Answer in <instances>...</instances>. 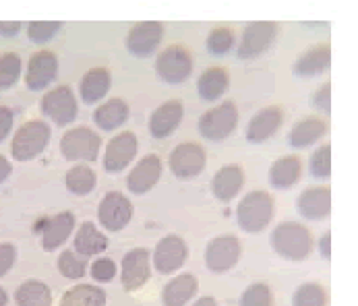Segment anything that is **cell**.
I'll use <instances>...</instances> for the list:
<instances>
[{
  "label": "cell",
  "mask_w": 358,
  "mask_h": 306,
  "mask_svg": "<svg viewBox=\"0 0 358 306\" xmlns=\"http://www.w3.org/2000/svg\"><path fill=\"white\" fill-rule=\"evenodd\" d=\"M64 184H66L69 193H73L77 197H85L96 189L98 176H96L94 168H90L87 163H77L66 172Z\"/></svg>",
  "instance_id": "d6a6232c"
},
{
  "label": "cell",
  "mask_w": 358,
  "mask_h": 306,
  "mask_svg": "<svg viewBox=\"0 0 358 306\" xmlns=\"http://www.w3.org/2000/svg\"><path fill=\"white\" fill-rule=\"evenodd\" d=\"M129 103L122 98H110L94 110V122L102 131H116L129 120Z\"/></svg>",
  "instance_id": "f546056e"
},
{
  "label": "cell",
  "mask_w": 358,
  "mask_h": 306,
  "mask_svg": "<svg viewBox=\"0 0 358 306\" xmlns=\"http://www.w3.org/2000/svg\"><path fill=\"white\" fill-rule=\"evenodd\" d=\"M199 282L193 273H180L172 277L162 290V305L164 306H187L197 294Z\"/></svg>",
  "instance_id": "cb8c5ba5"
},
{
  "label": "cell",
  "mask_w": 358,
  "mask_h": 306,
  "mask_svg": "<svg viewBox=\"0 0 358 306\" xmlns=\"http://www.w3.org/2000/svg\"><path fill=\"white\" fill-rule=\"evenodd\" d=\"M241 253H243L241 240L232 234H224L209 240L205 249V265L213 273H226L236 267Z\"/></svg>",
  "instance_id": "8fae6325"
},
{
  "label": "cell",
  "mask_w": 358,
  "mask_h": 306,
  "mask_svg": "<svg viewBox=\"0 0 358 306\" xmlns=\"http://www.w3.org/2000/svg\"><path fill=\"white\" fill-rule=\"evenodd\" d=\"M310 103H313V108L323 110L325 114L331 110V83H329V81H327V83H323V85L313 94Z\"/></svg>",
  "instance_id": "b9f144b4"
},
{
  "label": "cell",
  "mask_w": 358,
  "mask_h": 306,
  "mask_svg": "<svg viewBox=\"0 0 358 306\" xmlns=\"http://www.w3.org/2000/svg\"><path fill=\"white\" fill-rule=\"evenodd\" d=\"M193 306H217V300L213 296H201L199 300H195Z\"/></svg>",
  "instance_id": "c3c4849f"
},
{
  "label": "cell",
  "mask_w": 358,
  "mask_h": 306,
  "mask_svg": "<svg viewBox=\"0 0 358 306\" xmlns=\"http://www.w3.org/2000/svg\"><path fill=\"white\" fill-rule=\"evenodd\" d=\"M275 205L269 193L265 191H251L243 197V201L236 207V221L241 226V230L257 234L263 232L271 217H273Z\"/></svg>",
  "instance_id": "7a4b0ae2"
},
{
  "label": "cell",
  "mask_w": 358,
  "mask_h": 306,
  "mask_svg": "<svg viewBox=\"0 0 358 306\" xmlns=\"http://www.w3.org/2000/svg\"><path fill=\"white\" fill-rule=\"evenodd\" d=\"M185 105L178 100H168L159 103L150 116V133L154 139H168L182 122Z\"/></svg>",
  "instance_id": "ac0fdd59"
},
{
  "label": "cell",
  "mask_w": 358,
  "mask_h": 306,
  "mask_svg": "<svg viewBox=\"0 0 358 306\" xmlns=\"http://www.w3.org/2000/svg\"><path fill=\"white\" fill-rule=\"evenodd\" d=\"M162 176V159L159 155L150 153L135 163L131 174L127 176V189L135 195H145L154 189Z\"/></svg>",
  "instance_id": "e0dca14e"
},
{
  "label": "cell",
  "mask_w": 358,
  "mask_h": 306,
  "mask_svg": "<svg viewBox=\"0 0 358 306\" xmlns=\"http://www.w3.org/2000/svg\"><path fill=\"white\" fill-rule=\"evenodd\" d=\"M152 277V255L148 249H131L120 261V284L127 292L143 288Z\"/></svg>",
  "instance_id": "30bf717a"
},
{
  "label": "cell",
  "mask_w": 358,
  "mask_h": 306,
  "mask_svg": "<svg viewBox=\"0 0 358 306\" xmlns=\"http://www.w3.org/2000/svg\"><path fill=\"white\" fill-rule=\"evenodd\" d=\"M15 258H17V249H15V245L2 242V245H0V277H4V275L13 269Z\"/></svg>",
  "instance_id": "7bdbcfd3"
},
{
  "label": "cell",
  "mask_w": 358,
  "mask_h": 306,
  "mask_svg": "<svg viewBox=\"0 0 358 306\" xmlns=\"http://www.w3.org/2000/svg\"><path fill=\"white\" fill-rule=\"evenodd\" d=\"M168 166L172 170V174L180 180H191L195 176H199L207 166V153L199 145L193 141L180 143L176 145L170 157H168Z\"/></svg>",
  "instance_id": "ba28073f"
},
{
  "label": "cell",
  "mask_w": 358,
  "mask_h": 306,
  "mask_svg": "<svg viewBox=\"0 0 358 306\" xmlns=\"http://www.w3.org/2000/svg\"><path fill=\"white\" fill-rule=\"evenodd\" d=\"M278 36V23L273 21H253L245 27L236 56L241 60H253L271 48Z\"/></svg>",
  "instance_id": "52a82bcc"
},
{
  "label": "cell",
  "mask_w": 358,
  "mask_h": 306,
  "mask_svg": "<svg viewBox=\"0 0 358 306\" xmlns=\"http://www.w3.org/2000/svg\"><path fill=\"white\" fill-rule=\"evenodd\" d=\"M230 87V73L224 66H209L197 81L199 98L205 102H217Z\"/></svg>",
  "instance_id": "f1b7e54d"
},
{
  "label": "cell",
  "mask_w": 358,
  "mask_h": 306,
  "mask_svg": "<svg viewBox=\"0 0 358 306\" xmlns=\"http://www.w3.org/2000/svg\"><path fill=\"white\" fill-rule=\"evenodd\" d=\"M317 247H319V253H321L323 258H329V256H331V232H325V234L319 238Z\"/></svg>",
  "instance_id": "bcb514c9"
},
{
  "label": "cell",
  "mask_w": 358,
  "mask_h": 306,
  "mask_svg": "<svg viewBox=\"0 0 358 306\" xmlns=\"http://www.w3.org/2000/svg\"><path fill=\"white\" fill-rule=\"evenodd\" d=\"M98 219L103 230L108 232H120L129 226L133 219V203L129 197H124L118 191L106 193L100 207H98Z\"/></svg>",
  "instance_id": "4fadbf2b"
},
{
  "label": "cell",
  "mask_w": 358,
  "mask_h": 306,
  "mask_svg": "<svg viewBox=\"0 0 358 306\" xmlns=\"http://www.w3.org/2000/svg\"><path fill=\"white\" fill-rule=\"evenodd\" d=\"M238 126V108L232 100L209 108L199 118V133L207 141H224Z\"/></svg>",
  "instance_id": "277c9868"
},
{
  "label": "cell",
  "mask_w": 358,
  "mask_h": 306,
  "mask_svg": "<svg viewBox=\"0 0 358 306\" xmlns=\"http://www.w3.org/2000/svg\"><path fill=\"white\" fill-rule=\"evenodd\" d=\"M75 253L85 258L90 256L102 255L103 251L108 249V238L102 230L94 224V221H83L79 226V230L75 232Z\"/></svg>",
  "instance_id": "4316f807"
},
{
  "label": "cell",
  "mask_w": 358,
  "mask_h": 306,
  "mask_svg": "<svg viewBox=\"0 0 358 306\" xmlns=\"http://www.w3.org/2000/svg\"><path fill=\"white\" fill-rule=\"evenodd\" d=\"M112 87V75L106 66H94L90 68L81 83H79V96H81V102L87 103V105H94V103H100L108 96Z\"/></svg>",
  "instance_id": "603a6c76"
},
{
  "label": "cell",
  "mask_w": 358,
  "mask_h": 306,
  "mask_svg": "<svg viewBox=\"0 0 358 306\" xmlns=\"http://www.w3.org/2000/svg\"><path fill=\"white\" fill-rule=\"evenodd\" d=\"M17 306H52V290L40 279H27L15 290Z\"/></svg>",
  "instance_id": "1f68e13d"
},
{
  "label": "cell",
  "mask_w": 358,
  "mask_h": 306,
  "mask_svg": "<svg viewBox=\"0 0 358 306\" xmlns=\"http://www.w3.org/2000/svg\"><path fill=\"white\" fill-rule=\"evenodd\" d=\"M52 131L48 122L44 120H27L19 126V131L13 137L10 155L17 161H29L36 159L50 143Z\"/></svg>",
  "instance_id": "3957f363"
},
{
  "label": "cell",
  "mask_w": 358,
  "mask_h": 306,
  "mask_svg": "<svg viewBox=\"0 0 358 306\" xmlns=\"http://www.w3.org/2000/svg\"><path fill=\"white\" fill-rule=\"evenodd\" d=\"M164 38V25L159 21L135 23L127 34V50L137 58H150Z\"/></svg>",
  "instance_id": "2e32d148"
},
{
  "label": "cell",
  "mask_w": 358,
  "mask_h": 306,
  "mask_svg": "<svg viewBox=\"0 0 358 306\" xmlns=\"http://www.w3.org/2000/svg\"><path fill=\"white\" fill-rule=\"evenodd\" d=\"M60 306H106V292L94 284H77L62 294Z\"/></svg>",
  "instance_id": "4dcf8cb0"
},
{
  "label": "cell",
  "mask_w": 358,
  "mask_h": 306,
  "mask_svg": "<svg viewBox=\"0 0 358 306\" xmlns=\"http://www.w3.org/2000/svg\"><path fill=\"white\" fill-rule=\"evenodd\" d=\"M58 75V58L52 50H38L31 54L25 71V85L29 92H44Z\"/></svg>",
  "instance_id": "9a60e30c"
},
{
  "label": "cell",
  "mask_w": 358,
  "mask_h": 306,
  "mask_svg": "<svg viewBox=\"0 0 358 306\" xmlns=\"http://www.w3.org/2000/svg\"><path fill=\"white\" fill-rule=\"evenodd\" d=\"M269 242L278 255L288 261H305L315 247L310 230L299 221H282L280 226H275Z\"/></svg>",
  "instance_id": "6da1fadb"
},
{
  "label": "cell",
  "mask_w": 358,
  "mask_h": 306,
  "mask_svg": "<svg viewBox=\"0 0 358 306\" xmlns=\"http://www.w3.org/2000/svg\"><path fill=\"white\" fill-rule=\"evenodd\" d=\"M327 133V122L319 116H307L303 120H299L290 135H288V143L294 150H305L308 145L317 143L319 139H323Z\"/></svg>",
  "instance_id": "83f0119b"
},
{
  "label": "cell",
  "mask_w": 358,
  "mask_h": 306,
  "mask_svg": "<svg viewBox=\"0 0 358 306\" xmlns=\"http://www.w3.org/2000/svg\"><path fill=\"white\" fill-rule=\"evenodd\" d=\"M155 73L162 81L170 85L185 83L193 73V56L180 44H172L157 54L155 58Z\"/></svg>",
  "instance_id": "8992f818"
},
{
  "label": "cell",
  "mask_w": 358,
  "mask_h": 306,
  "mask_svg": "<svg viewBox=\"0 0 358 306\" xmlns=\"http://www.w3.org/2000/svg\"><path fill=\"white\" fill-rule=\"evenodd\" d=\"M303 176V161L299 155H284L278 157L269 168V182L273 189L286 191L292 189Z\"/></svg>",
  "instance_id": "d4e9b609"
},
{
  "label": "cell",
  "mask_w": 358,
  "mask_h": 306,
  "mask_svg": "<svg viewBox=\"0 0 358 306\" xmlns=\"http://www.w3.org/2000/svg\"><path fill=\"white\" fill-rule=\"evenodd\" d=\"M284 122V110L280 105H267L259 110L247 124V141L249 143H263L271 139Z\"/></svg>",
  "instance_id": "d6986e66"
},
{
  "label": "cell",
  "mask_w": 358,
  "mask_h": 306,
  "mask_svg": "<svg viewBox=\"0 0 358 306\" xmlns=\"http://www.w3.org/2000/svg\"><path fill=\"white\" fill-rule=\"evenodd\" d=\"M75 226H77V221H75V215L71 211H60L54 217H50L42 228V247H44V251L52 253L58 247H62L69 240V236L75 232Z\"/></svg>",
  "instance_id": "7402d4cb"
},
{
  "label": "cell",
  "mask_w": 358,
  "mask_h": 306,
  "mask_svg": "<svg viewBox=\"0 0 358 306\" xmlns=\"http://www.w3.org/2000/svg\"><path fill=\"white\" fill-rule=\"evenodd\" d=\"M187 258H189V247L176 234L164 236L155 245L154 255H152L155 271L162 273V275H172V273L180 271L185 267Z\"/></svg>",
  "instance_id": "7c38bea8"
},
{
  "label": "cell",
  "mask_w": 358,
  "mask_h": 306,
  "mask_svg": "<svg viewBox=\"0 0 358 306\" xmlns=\"http://www.w3.org/2000/svg\"><path fill=\"white\" fill-rule=\"evenodd\" d=\"M10 174H13V163L0 153V184L6 182V178H8Z\"/></svg>",
  "instance_id": "7dc6e473"
},
{
  "label": "cell",
  "mask_w": 358,
  "mask_h": 306,
  "mask_svg": "<svg viewBox=\"0 0 358 306\" xmlns=\"http://www.w3.org/2000/svg\"><path fill=\"white\" fill-rule=\"evenodd\" d=\"M292 306H327V292L321 284L307 282L294 290Z\"/></svg>",
  "instance_id": "e575fe53"
},
{
  "label": "cell",
  "mask_w": 358,
  "mask_h": 306,
  "mask_svg": "<svg viewBox=\"0 0 358 306\" xmlns=\"http://www.w3.org/2000/svg\"><path fill=\"white\" fill-rule=\"evenodd\" d=\"M241 306H271V290L267 284L255 282L251 284L241 298Z\"/></svg>",
  "instance_id": "ab89813d"
},
{
  "label": "cell",
  "mask_w": 358,
  "mask_h": 306,
  "mask_svg": "<svg viewBox=\"0 0 358 306\" xmlns=\"http://www.w3.org/2000/svg\"><path fill=\"white\" fill-rule=\"evenodd\" d=\"M100 150L102 139L90 126H73L60 139V153L71 161H96Z\"/></svg>",
  "instance_id": "5b68a950"
},
{
  "label": "cell",
  "mask_w": 358,
  "mask_h": 306,
  "mask_svg": "<svg viewBox=\"0 0 358 306\" xmlns=\"http://www.w3.org/2000/svg\"><path fill=\"white\" fill-rule=\"evenodd\" d=\"M15 124V112L8 105H0V143L8 137Z\"/></svg>",
  "instance_id": "ee69618b"
},
{
  "label": "cell",
  "mask_w": 358,
  "mask_h": 306,
  "mask_svg": "<svg viewBox=\"0 0 358 306\" xmlns=\"http://www.w3.org/2000/svg\"><path fill=\"white\" fill-rule=\"evenodd\" d=\"M87 258L77 255L75 251H62L58 256V271L66 279H81L87 273Z\"/></svg>",
  "instance_id": "d590c367"
},
{
  "label": "cell",
  "mask_w": 358,
  "mask_h": 306,
  "mask_svg": "<svg viewBox=\"0 0 358 306\" xmlns=\"http://www.w3.org/2000/svg\"><path fill=\"white\" fill-rule=\"evenodd\" d=\"M308 168H310V174L315 178L327 180L331 176V145L329 143H325V145H321V147H317L313 152Z\"/></svg>",
  "instance_id": "74e56055"
},
{
  "label": "cell",
  "mask_w": 358,
  "mask_h": 306,
  "mask_svg": "<svg viewBox=\"0 0 358 306\" xmlns=\"http://www.w3.org/2000/svg\"><path fill=\"white\" fill-rule=\"evenodd\" d=\"M205 46L211 56H224L234 48V31L230 27H215L209 31Z\"/></svg>",
  "instance_id": "8d00e7d4"
},
{
  "label": "cell",
  "mask_w": 358,
  "mask_h": 306,
  "mask_svg": "<svg viewBox=\"0 0 358 306\" xmlns=\"http://www.w3.org/2000/svg\"><path fill=\"white\" fill-rule=\"evenodd\" d=\"M21 31L19 21H0V36L2 38H15Z\"/></svg>",
  "instance_id": "f6af8a7d"
},
{
  "label": "cell",
  "mask_w": 358,
  "mask_h": 306,
  "mask_svg": "<svg viewBox=\"0 0 358 306\" xmlns=\"http://www.w3.org/2000/svg\"><path fill=\"white\" fill-rule=\"evenodd\" d=\"M245 187V170L236 163L222 166L211 178V193L217 201L230 203Z\"/></svg>",
  "instance_id": "ffe728a7"
},
{
  "label": "cell",
  "mask_w": 358,
  "mask_h": 306,
  "mask_svg": "<svg viewBox=\"0 0 358 306\" xmlns=\"http://www.w3.org/2000/svg\"><path fill=\"white\" fill-rule=\"evenodd\" d=\"M90 273H92L94 282L110 284L116 275V263L112 258H96L90 267Z\"/></svg>",
  "instance_id": "60d3db41"
},
{
  "label": "cell",
  "mask_w": 358,
  "mask_h": 306,
  "mask_svg": "<svg viewBox=\"0 0 358 306\" xmlns=\"http://www.w3.org/2000/svg\"><path fill=\"white\" fill-rule=\"evenodd\" d=\"M299 213L310 219V221H319L329 217L331 213V191L329 187H310L305 193H301L299 201Z\"/></svg>",
  "instance_id": "44dd1931"
},
{
  "label": "cell",
  "mask_w": 358,
  "mask_h": 306,
  "mask_svg": "<svg viewBox=\"0 0 358 306\" xmlns=\"http://www.w3.org/2000/svg\"><path fill=\"white\" fill-rule=\"evenodd\" d=\"M40 105H42L44 116L50 118L56 126H69L77 118V112H79L77 98L69 85H58L48 94H44Z\"/></svg>",
  "instance_id": "9c48e42d"
},
{
  "label": "cell",
  "mask_w": 358,
  "mask_h": 306,
  "mask_svg": "<svg viewBox=\"0 0 358 306\" xmlns=\"http://www.w3.org/2000/svg\"><path fill=\"white\" fill-rule=\"evenodd\" d=\"M6 303H8V296H6L4 288H0V306H6Z\"/></svg>",
  "instance_id": "681fc988"
},
{
  "label": "cell",
  "mask_w": 358,
  "mask_h": 306,
  "mask_svg": "<svg viewBox=\"0 0 358 306\" xmlns=\"http://www.w3.org/2000/svg\"><path fill=\"white\" fill-rule=\"evenodd\" d=\"M137 137L131 131H122L118 135H114L103 152V170L110 174H118L122 172L137 155Z\"/></svg>",
  "instance_id": "5bb4252c"
},
{
  "label": "cell",
  "mask_w": 358,
  "mask_h": 306,
  "mask_svg": "<svg viewBox=\"0 0 358 306\" xmlns=\"http://www.w3.org/2000/svg\"><path fill=\"white\" fill-rule=\"evenodd\" d=\"M329 64H331V46L329 44H319V46H313L307 52H303L296 58L292 71H294L296 77L308 79V77L325 73L329 68Z\"/></svg>",
  "instance_id": "484cf974"
},
{
  "label": "cell",
  "mask_w": 358,
  "mask_h": 306,
  "mask_svg": "<svg viewBox=\"0 0 358 306\" xmlns=\"http://www.w3.org/2000/svg\"><path fill=\"white\" fill-rule=\"evenodd\" d=\"M62 23L60 21H31L27 25V36L36 44H46L60 31Z\"/></svg>",
  "instance_id": "f35d334b"
},
{
  "label": "cell",
  "mask_w": 358,
  "mask_h": 306,
  "mask_svg": "<svg viewBox=\"0 0 358 306\" xmlns=\"http://www.w3.org/2000/svg\"><path fill=\"white\" fill-rule=\"evenodd\" d=\"M21 56L17 52H4L0 54V92L10 89L13 85H17L19 77H21Z\"/></svg>",
  "instance_id": "836d02e7"
}]
</instances>
